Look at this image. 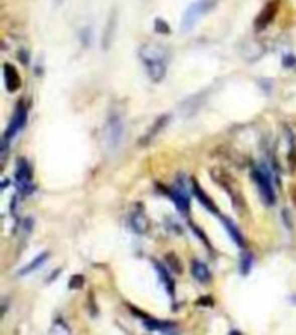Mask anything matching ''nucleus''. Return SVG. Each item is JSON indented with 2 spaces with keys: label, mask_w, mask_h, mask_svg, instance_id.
<instances>
[{
  "label": "nucleus",
  "mask_w": 296,
  "mask_h": 335,
  "mask_svg": "<svg viewBox=\"0 0 296 335\" xmlns=\"http://www.w3.org/2000/svg\"><path fill=\"white\" fill-rule=\"evenodd\" d=\"M291 196H293V202H294V204H296V187H294V189H293V192H291Z\"/></svg>",
  "instance_id": "30"
},
{
  "label": "nucleus",
  "mask_w": 296,
  "mask_h": 335,
  "mask_svg": "<svg viewBox=\"0 0 296 335\" xmlns=\"http://www.w3.org/2000/svg\"><path fill=\"white\" fill-rule=\"evenodd\" d=\"M189 225H190V228H192V232L196 233L198 237H200V239L203 240V242H205V245H206V247H208L210 251H213V247H212V242H210V240H208V237L205 235V232H203V230H201L200 227H198V225H194L192 221H190Z\"/></svg>",
  "instance_id": "25"
},
{
  "label": "nucleus",
  "mask_w": 296,
  "mask_h": 335,
  "mask_svg": "<svg viewBox=\"0 0 296 335\" xmlns=\"http://www.w3.org/2000/svg\"><path fill=\"white\" fill-rule=\"evenodd\" d=\"M130 225L137 233H147V230H149V220H147L142 206H137L135 211L130 214Z\"/></svg>",
  "instance_id": "15"
},
{
  "label": "nucleus",
  "mask_w": 296,
  "mask_h": 335,
  "mask_svg": "<svg viewBox=\"0 0 296 335\" xmlns=\"http://www.w3.org/2000/svg\"><path fill=\"white\" fill-rule=\"evenodd\" d=\"M287 162H289L291 171L296 170V138L291 133V145H289V152H287Z\"/></svg>",
  "instance_id": "22"
},
{
  "label": "nucleus",
  "mask_w": 296,
  "mask_h": 335,
  "mask_svg": "<svg viewBox=\"0 0 296 335\" xmlns=\"http://www.w3.org/2000/svg\"><path fill=\"white\" fill-rule=\"evenodd\" d=\"M139 57L142 61L146 73L151 81L159 83L165 80L168 71V50L159 44H144L139 49Z\"/></svg>",
  "instance_id": "1"
},
{
  "label": "nucleus",
  "mask_w": 296,
  "mask_h": 335,
  "mask_svg": "<svg viewBox=\"0 0 296 335\" xmlns=\"http://www.w3.org/2000/svg\"><path fill=\"white\" fill-rule=\"evenodd\" d=\"M212 178H213V182L218 183V185L227 192V196L231 197V201L234 204V209H237L239 213H244V209H246V202H244L243 194H241L239 187L236 185V182L232 180L231 175L225 173V171L220 170V168H215V170H212Z\"/></svg>",
  "instance_id": "3"
},
{
  "label": "nucleus",
  "mask_w": 296,
  "mask_h": 335,
  "mask_svg": "<svg viewBox=\"0 0 296 335\" xmlns=\"http://www.w3.org/2000/svg\"><path fill=\"white\" fill-rule=\"evenodd\" d=\"M190 275H192V278H196L198 282L201 283H208L210 280H212V271H210L208 266H206L205 263H201L200 259H192V263H190Z\"/></svg>",
  "instance_id": "18"
},
{
  "label": "nucleus",
  "mask_w": 296,
  "mask_h": 335,
  "mask_svg": "<svg viewBox=\"0 0 296 335\" xmlns=\"http://www.w3.org/2000/svg\"><path fill=\"white\" fill-rule=\"evenodd\" d=\"M26 119H28V107H26L25 100H19L18 106H16L13 119H11L6 133H4V140H9L11 142V138L16 137V133H18V131L26 124Z\"/></svg>",
  "instance_id": "8"
},
{
  "label": "nucleus",
  "mask_w": 296,
  "mask_h": 335,
  "mask_svg": "<svg viewBox=\"0 0 296 335\" xmlns=\"http://www.w3.org/2000/svg\"><path fill=\"white\" fill-rule=\"evenodd\" d=\"M81 37H85V47L90 45V28H85L83 33H81Z\"/></svg>",
  "instance_id": "29"
},
{
  "label": "nucleus",
  "mask_w": 296,
  "mask_h": 335,
  "mask_svg": "<svg viewBox=\"0 0 296 335\" xmlns=\"http://www.w3.org/2000/svg\"><path fill=\"white\" fill-rule=\"evenodd\" d=\"M190 192H192V196L198 199V202L203 206L205 209H208L210 213H213V214H220L218 213V208H217V204L213 202V199L208 196V194L203 190V187L200 185V182H198V178H192V182H190Z\"/></svg>",
  "instance_id": "11"
},
{
  "label": "nucleus",
  "mask_w": 296,
  "mask_h": 335,
  "mask_svg": "<svg viewBox=\"0 0 296 335\" xmlns=\"http://www.w3.org/2000/svg\"><path fill=\"white\" fill-rule=\"evenodd\" d=\"M168 121H170V116H168V114L159 116V118L156 119V121H153V124L149 126V130H147L146 133H144L142 137H140L139 145H140V147H147V145H149V143L153 142L156 137H158L159 131H161L163 128H165L166 124H168Z\"/></svg>",
  "instance_id": "12"
},
{
  "label": "nucleus",
  "mask_w": 296,
  "mask_h": 335,
  "mask_svg": "<svg viewBox=\"0 0 296 335\" xmlns=\"http://www.w3.org/2000/svg\"><path fill=\"white\" fill-rule=\"evenodd\" d=\"M16 185L21 190L23 196L33 192V171L30 162L25 157H19L16 161Z\"/></svg>",
  "instance_id": "6"
},
{
  "label": "nucleus",
  "mask_w": 296,
  "mask_h": 335,
  "mask_svg": "<svg viewBox=\"0 0 296 335\" xmlns=\"http://www.w3.org/2000/svg\"><path fill=\"white\" fill-rule=\"evenodd\" d=\"M165 264L170 268L171 271H173L175 275H180V273H182V264H180V261H178V258H177L175 254H171V252L165 256Z\"/></svg>",
  "instance_id": "21"
},
{
  "label": "nucleus",
  "mask_w": 296,
  "mask_h": 335,
  "mask_svg": "<svg viewBox=\"0 0 296 335\" xmlns=\"http://www.w3.org/2000/svg\"><path fill=\"white\" fill-rule=\"evenodd\" d=\"M158 189H161L163 194H166L171 201H173L175 208H177V211L180 214H184V216H189L190 213V199H189V194H187L185 187L182 185V183H175L173 187H170V189H166V187L163 185H158Z\"/></svg>",
  "instance_id": "5"
},
{
  "label": "nucleus",
  "mask_w": 296,
  "mask_h": 335,
  "mask_svg": "<svg viewBox=\"0 0 296 335\" xmlns=\"http://www.w3.org/2000/svg\"><path fill=\"white\" fill-rule=\"evenodd\" d=\"M154 31L158 35H168L170 33L168 23H166L165 19H161V18H156L154 19Z\"/></svg>",
  "instance_id": "24"
},
{
  "label": "nucleus",
  "mask_w": 296,
  "mask_h": 335,
  "mask_svg": "<svg viewBox=\"0 0 296 335\" xmlns=\"http://www.w3.org/2000/svg\"><path fill=\"white\" fill-rule=\"evenodd\" d=\"M282 66L284 68H296V56H293V54H284Z\"/></svg>",
  "instance_id": "26"
},
{
  "label": "nucleus",
  "mask_w": 296,
  "mask_h": 335,
  "mask_svg": "<svg viewBox=\"0 0 296 335\" xmlns=\"http://www.w3.org/2000/svg\"><path fill=\"white\" fill-rule=\"evenodd\" d=\"M144 328L147 332H173V328H177L175 321H165V320H156V318H146L144 320Z\"/></svg>",
  "instance_id": "16"
},
{
  "label": "nucleus",
  "mask_w": 296,
  "mask_h": 335,
  "mask_svg": "<svg viewBox=\"0 0 296 335\" xmlns=\"http://www.w3.org/2000/svg\"><path fill=\"white\" fill-rule=\"evenodd\" d=\"M251 268H253V254L251 252H243V254H241V264H239L241 275L246 276L249 271H251Z\"/></svg>",
  "instance_id": "20"
},
{
  "label": "nucleus",
  "mask_w": 296,
  "mask_h": 335,
  "mask_svg": "<svg viewBox=\"0 0 296 335\" xmlns=\"http://www.w3.org/2000/svg\"><path fill=\"white\" fill-rule=\"evenodd\" d=\"M277 11H279V0H270V2H268L267 6L262 9V13L256 16L255 31H262V30L267 28V26L274 21L275 16H277Z\"/></svg>",
  "instance_id": "9"
},
{
  "label": "nucleus",
  "mask_w": 296,
  "mask_h": 335,
  "mask_svg": "<svg viewBox=\"0 0 296 335\" xmlns=\"http://www.w3.org/2000/svg\"><path fill=\"white\" fill-rule=\"evenodd\" d=\"M153 266H154V270L158 271L159 280H161V283L165 285V289H166V292H168V295L171 299H175V280L171 278V275H170V268L163 266V264L159 263V261H156V259H153Z\"/></svg>",
  "instance_id": "14"
},
{
  "label": "nucleus",
  "mask_w": 296,
  "mask_h": 335,
  "mask_svg": "<svg viewBox=\"0 0 296 335\" xmlns=\"http://www.w3.org/2000/svg\"><path fill=\"white\" fill-rule=\"evenodd\" d=\"M116 28H118V11L113 9L103 31V44H101V47H103L104 52H108V50L111 49L113 40H115V35H116Z\"/></svg>",
  "instance_id": "10"
},
{
  "label": "nucleus",
  "mask_w": 296,
  "mask_h": 335,
  "mask_svg": "<svg viewBox=\"0 0 296 335\" xmlns=\"http://www.w3.org/2000/svg\"><path fill=\"white\" fill-rule=\"evenodd\" d=\"M123 138V118L116 112H113L106 124V143L111 150H115L120 145Z\"/></svg>",
  "instance_id": "7"
},
{
  "label": "nucleus",
  "mask_w": 296,
  "mask_h": 335,
  "mask_svg": "<svg viewBox=\"0 0 296 335\" xmlns=\"http://www.w3.org/2000/svg\"><path fill=\"white\" fill-rule=\"evenodd\" d=\"M198 306H213V299L212 297H201L196 301Z\"/></svg>",
  "instance_id": "28"
},
{
  "label": "nucleus",
  "mask_w": 296,
  "mask_h": 335,
  "mask_svg": "<svg viewBox=\"0 0 296 335\" xmlns=\"http://www.w3.org/2000/svg\"><path fill=\"white\" fill-rule=\"evenodd\" d=\"M52 2H54V6H61V4L64 2V0H52Z\"/></svg>",
  "instance_id": "31"
},
{
  "label": "nucleus",
  "mask_w": 296,
  "mask_h": 335,
  "mask_svg": "<svg viewBox=\"0 0 296 335\" xmlns=\"http://www.w3.org/2000/svg\"><path fill=\"white\" fill-rule=\"evenodd\" d=\"M49 256H50V252H49V251H44V252H42V254H38L37 258L31 259L25 268H21V270L18 271V275H19V276H26V275L33 273L35 270H38V268H40L42 264H44L45 261L49 259Z\"/></svg>",
  "instance_id": "19"
},
{
  "label": "nucleus",
  "mask_w": 296,
  "mask_h": 335,
  "mask_svg": "<svg viewBox=\"0 0 296 335\" xmlns=\"http://www.w3.org/2000/svg\"><path fill=\"white\" fill-rule=\"evenodd\" d=\"M251 177L255 180L256 187L260 190V196H262L263 202L267 206H274L275 202V190L274 185H272V178H270V171L265 164L255 166L251 170Z\"/></svg>",
  "instance_id": "4"
},
{
  "label": "nucleus",
  "mask_w": 296,
  "mask_h": 335,
  "mask_svg": "<svg viewBox=\"0 0 296 335\" xmlns=\"http://www.w3.org/2000/svg\"><path fill=\"white\" fill-rule=\"evenodd\" d=\"M18 57H19V61H21L23 64L28 66V62H30V54L26 52V50H19V52H18Z\"/></svg>",
  "instance_id": "27"
},
{
  "label": "nucleus",
  "mask_w": 296,
  "mask_h": 335,
  "mask_svg": "<svg viewBox=\"0 0 296 335\" xmlns=\"http://www.w3.org/2000/svg\"><path fill=\"white\" fill-rule=\"evenodd\" d=\"M220 221H222V225L225 227V230H227V233H229V237L232 239V242L241 249L246 247V240H244L243 233L239 232V228H237L227 216H222V214H220Z\"/></svg>",
  "instance_id": "17"
},
{
  "label": "nucleus",
  "mask_w": 296,
  "mask_h": 335,
  "mask_svg": "<svg viewBox=\"0 0 296 335\" xmlns=\"http://www.w3.org/2000/svg\"><path fill=\"white\" fill-rule=\"evenodd\" d=\"M83 285H85V276L80 275V273L73 275L71 278H69V282H68V287L71 290H78V289H81Z\"/></svg>",
  "instance_id": "23"
},
{
  "label": "nucleus",
  "mask_w": 296,
  "mask_h": 335,
  "mask_svg": "<svg viewBox=\"0 0 296 335\" xmlns=\"http://www.w3.org/2000/svg\"><path fill=\"white\" fill-rule=\"evenodd\" d=\"M4 83H6V90L9 93L18 92L19 88H21V83H23L19 71L14 68L13 64H9V62L4 64Z\"/></svg>",
  "instance_id": "13"
},
{
  "label": "nucleus",
  "mask_w": 296,
  "mask_h": 335,
  "mask_svg": "<svg viewBox=\"0 0 296 335\" xmlns=\"http://www.w3.org/2000/svg\"><path fill=\"white\" fill-rule=\"evenodd\" d=\"M218 0H196L185 9L184 16H182L180 21V31L182 33H189L194 26L200 23L201 18H205L208 13H212L217 7Z\"/></svg>",
  "instance_id": "2"
}]
</instances>
